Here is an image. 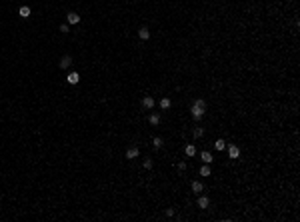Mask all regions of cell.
I'll list each match as a JSON object with an SVG mask.
<instances>
[{"label": "cell", "mask_w": 300, "mask_h": 222, "mask_svg": "<svg viewBox=\"0 0 300 222\" xmlns=\"http://www.w3.org/2000/svg\"><path fill=\"white\" fill-rule=\"evenodd\" d=\"M66 82L72 84V86L78 84V82H80V74H78V72H70V74H68V78H66Z\"/></svg>", "instance_id": "cell-5"}, {"label": "cell", "mask_w": 300, "mask_h": 222, "mask_svg": "<svg viewBox=\"0 0 300 222\" xmlns=\"http://www.w3.org/2000/svg\"><path fill=\"white\" fill-rule=\"evenodd\" d=\"M184 152H186V156H194V154H196V146H194V144H186Z\"/></svg>", "instance_id": "cell-13"}, {"label": "cell", "mask_w": 300, "mask_h": 222, "mask_svg": "<svg viewBox=\"0 0 300 222\" xmlns=\"http://www.w3.org/2000/svg\"><path fill=\"white\" fill-rule=\"evenodd\" d=\"M198 206L202 208V210H206V208L210 206V198H208V196H200V198H198Z\"/></svg>", "instance_id": "cell-8"}, {"label": "cell", "mask_w": 300, "mask_h": 222, "mask_svg": "<svg viewBox=\"0 0 300 222\" xmlns=\"http://www.w3.org/2000/svg\"><path fill=\"white\" fill-rule=\"evenodd\" d=\"M138 38L140 40H148V38H150V30H148L146 26H142V28L138 30Z\"/></svg>", "instance_id": "cell-9"}, {"label": "cell", "mask_w": 300, "mask_h": 222, "mask_svg": "<svg viewBox=\"0 0 300 222\" xmlns=\"http://www.w3.org/2000/svg\"><path fill=\"white\" fill-rule=\"evenodd\" d=\"M210 174H212L210 172V164H204L202 168H200V176H210Z\"/></svg>", "instance_id": "cell-16"}, {"label": "cell", "mask_w": 300, "mask_h": 222, "mask_svg": "<svg viewBox=\"0 0 300 222\" xmlns=\"http://www.w3.org/2000/svg\"><path fill=\"white\" fill-rule=\"evenodd\" d=\"M70 64H72V56H68V54H66V56L60 58V64H58V66H60L62 70H66V68H70Z\"/></svg>", "instance_id": "cell-2"}, {"label": "cell", "mask_w": 300, "mask_h": 222, "mask_svg": "<svg viewBox=\"0 0 300 222\" xmlns=\"http://www.w3.org/2000/svg\"><path fill=\"white\" fill-rule=\"evenodd\" d=\"M228 156H230V158H238V156H240V148H238V146H234V144H230L228 146Z\"/></svg>", "instance_id": "cell-7"}, {"label": "cell", "mask_w": 300, "mask_h": 222, "mask_svg": "<svg viewBox=\"0 0 300 222\" xmlns=\"http://www.w3.org/2000/svg\"><path fill=\"white\" fill-rule=\"evenodd\" d=\"M166 216H174V208H166Z\"/></svg>", "instance_id": "cell-22"}, {"label": "cell", "mask_w": 300, "mask_h": 222, "mask_svg": "<svg viewBox=\"0 0 300 222\" xmlns=\"http://www.w3.org/2000/svg\"><path fill=\"white\" fill-rule=\"evenodd\" d=\"M60 32H64V34H66V32H70V28H68V24H60Z\"/></svg>", "instance_id": "cell-20"}, {"label": "cell", "mask_w": 300, "mask_h": 222, "mask_svg": "<svg viewBox=\"0 0 300 222\" xmlns=\"http://www.w3.org/2000/svg\"><path fill=\"white\" fill-rule=\"evenodd\" d=\"M200 158H202V162H204V164H210V162H212V154H210L208 150H204V152H202V154H200Z\"/></svg>", "instance_id": "cell-10"}, {"label": "cell", "mask_w": 300, "mask_h": 222, "mask_svg": "<svg viewBox=\"0 0 300 222\" xmlns=\"http://www.w3.org/2000/svg\"><path fill=\"white\" fill-rule=\"evenodd\" d=\"M192 190H194V192H202V190H204V184L194 180V182H192Z\"/></svg>", "instance_id": "cell-15"}, {"label": "cell", "mask_w": 300, "mask_h": 222, "mask_svg": "<svg viewBox=\"0 0 300 222\" xmlns=\"http://www.w3.org/2000/svg\"><path fill=\"white\" fill-rule=\"evenodd\" d=\"M194 136L196 138H202V136H204V128H202V126H196L194 128Z\"/></svg>", "instance_id": "cell-18"}, {"label": "cell", "mask_w": 300, "mask_h": 222, "mask_svg": "<svg viewBox=\"0 0 300 222\" xmlns=\"http://www.w3.org/2000/svg\"><path fill=\"white\" fill-rule=\"evenodd\" d=\"M144 168H146V170L152 168V160H144Z\"/></svg>", "instance_id": "cell-21"}, {"label": "cell", "mask_w": 300, "mask_h": 222, "mask_svg": "<svg viewBox=\"0 0 300 222\" xmlns=\"http://www.w3.org/2000/svg\"><path fill=\"white\" fill-rule=\"evenodd\" d=\"M142 108H146V110L154 108V98H152V96H144V98H142Z\"/></svg>", "instance_id": "cell-6"}, {"label": "cell", "mask_w": 300, "mask_h": 222, "mask_svg": "<svg viewBox=\"0 0 300 222\" xmlns=\"http://www.w3.org/2000/svg\"><path fill=\"white\" fill-rule=\"evenodd\" d=\"M170 106H172V100H170V98H166V96L160 98V108H162V110H168Z\"/></svg>", "instance_id": "cell-11"}, {"label": "cell", "mask_w": 300, "mask_h": 222, "mask_svg": "<svg viewBox=\"0 0 300 222\" xmlns=\"http://www.w3.org/2000/svg\"><path fill=\"white\" fill-rule=\"evenodd\" d=\"M224 146H226V142H224L222 138H218V140L214 142V148H216V150H224Z\"/></svg>", "instance_id": "cell-17"}, {"label": "cell", "mask_w": 300, "mask_h": 222, "mask_svg": "<svg viewBox=\"0 0 300 222\" xmlns=\"http://www.w3.org/2000/svg\"><path fill=\"white\" fill-rule=\"evenodd\" d=\"M66 20H68V24H78V22H80V16H78V12H68Z\"/></svg>", "instance_id": "cell-4"}, {"label": "cell", "mask_w": 300, "mask_h": 222, "mask_svg": "<svg viewBox=\"0 0 300 222\" xmlns=\"http://www.w3.org/2000/svg\"><path fill=\"white\" fill-rule=\"evenodd\" d=\"M178 170H186V162H178Z\"/></svg>", "instance_id": "cell-23"}, {"label": "cell", "mask_w": 300, "mask_h": 222, "mask_svg": "<svg viewBox=\"0 0 300 222\" xmlns=\"http://www.w3.org/2000/svg\"><path fill=\"white\" fill-rule=\"evenodd\" d=\"M140 154V150H138V146H130L128 150H126V158L128 160H132V158H136V156Z\"/></svg>", "instance_id": "cell-3"}, {"label": "cell", "mask_w": 300, "mask_h": 222, "mask_svg": "<svg viewBox=\"0 0 300 222\" xmlns=\"http://www.w3.org/2000/svg\"><path fill=\"white\" fill-rule=\"evenodd\" d=\"M190 112H192V118L200 120V118L204 116V112H206V100H204V98H198V100H194V104H192Z\"/></svg>", "instance_id": "cell-1"}, {"label": "cell", "mask_w": 300, "mask_h": 222, "mask_svg": "<svg viewBox=\"0 0 300 222\" xmlns=\"http://www.w3.org/2000/svg\"><path fill=\"white\" fill-rule=\"evenodd\" d=\"M18 14H20V18H28L30 16V8L28 6H22V8L18 10Z\"/></svg>", "instance_id": "cell-14"}, {"label": "cell", "mask_w": 300, "mask_h": 222, "mask_svg": "<svg viewBox=\"0 0 300 222\" xmlns=\"http://www.w3.org/2000/svg\"><path fill=\"white\" fill-rule=\"evenodd\" d=\"M152 144H154V148H162V146H164V140H162V138H158V136H156V138L152 140Z\"/></svg>", "instance_id": "cell-19"}, {"label": "cell", "mask_w": 300, "mask_h": 222, "mask_svg": "<svg viewBox=\"0 0 300 222\" xmlns=\"http://www.w3.org/2000/svg\"><path fill=\"white\" fill-rule=\"evenodd\" d=\"M148 122H150L152 126H158V124H160V114H150Z\"/></svg>", "instance_id": "cell-12"}]
</instances>
